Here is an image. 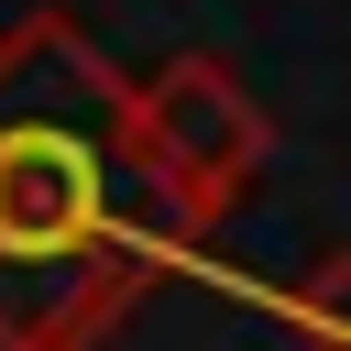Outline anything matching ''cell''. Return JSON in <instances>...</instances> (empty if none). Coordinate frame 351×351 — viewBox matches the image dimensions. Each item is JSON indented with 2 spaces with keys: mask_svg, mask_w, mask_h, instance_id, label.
<instances>
[{
  "mask_svg": "<svg viewBox=\"0 0 351 351\" xmlns=\"http://www.w3.org/2000/svg\"><path fill=\"white\" fill-rule=\"evenodd\" d=\"M165 274H208V219L143 154L132 77L66 11L11 22L0 33V351H88Z\"/></svg>",
  "mask_w": 351,
  "mask_h": 351,
  "instance_id": "6da1fadb",
  "label": "cell"
},
{
  "mask_svg": "<svg viewBox=\"0 0 351 351\" xmlns=\"http://www.w3.org/2000/svg\"><path fill=\"white\" fill-rule=\"evenodd\" d=\"M132 121H143V154L165 165V186L197 219L241 208V186L274 165V121L219 55H165L154 77H132Z\"/></svg>",
  "mask_w": 351,
  "mask_h": 351,
  "instance_id": "7a4b0ae2",
  "label": "cell"
}]
</instances>
